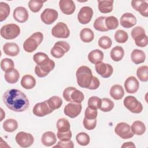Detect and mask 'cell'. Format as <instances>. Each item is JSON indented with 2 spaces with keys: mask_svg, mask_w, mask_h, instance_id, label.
Segmentation results:
<instances>
[{
  "mask_svg": "<svg viewBox=\"0 0 148 148\" xmlns=\"http://www.w3.org/2000/svg\"><path fill=\"white\" fill-rule=\"evenodd\" d=\"M139 87V82L134 76H130L125 81V90L129 94H134L137 92Z\"/></svg>",
  "mask_w": 148,
  "mask_h": 148,
  "instance_id": "20",
  "label": "cell"
},
{
  "mask_svg": "<svg viewBox=\"0 0 148 148\" xmlns=\"http://www.w3.org/2000/svg\"><path fill=\"white\" fill-rule=\"evenodd\" d=\"M76 76L77 84L80 87L88 89L93 78L91 69L87 66H81L77 69Z\"/></svg>",
  "mask_w": 148,
  "mask_h": 148,
  "instance_id": "2",
  "label": "cell"
},
{
  "mask_svg": "<svg viewBox=\"0 0 148 148\" xmlns=\"http://www.w3.org/2000/svg\"><path fill=\"white\" fill-rule=\"evenodd\" d=\"M57 138L61 140H71L72 138V132L71 130L64 132H57Z\"/></svg>",
  "mask_w": 148,
  "mask_h": 148,
  "instance_id": "52",
  "label": "cell"
},
{
  "mask_svg": "<svg viewBox=\"0 0 148 148\" xmlns=\"http://www.w3.org/2000/svg\"><path fill=\"white\" fill-rule=\"evenodd\" d=\"M102 103V99L96 96L91 97L88 100V107L97 110L99 109Z\"/></svg>",
  "mask_w": 148,
  "mask_h": 148,
  "instance_id": "45",
  "label": "cell"
},
{
  "mask_svg": "<svg viewBox=\"0 0 148 148\" xmlns=\"http://www.w3.org/2000/svg\"><path fill=\"white\" fill-rule=\"evenodd\" d=\"M112 45L111 39L107 36H103L98 40V46L103 49H109Z\"/></svg>",
  "mask_w": 148,
  "mask_h": 148,
  "instance_id": "47",
  "label": "cell"
},
{
  "mask_svg": "<svg viewBox=\"0 0 148 148\" xmlns=\"http://www.w3.org/2000/svg\"><path fill=\"white\" fill-rule=\"evenodd\" d=\"M5 80L10 84H14L17 83L20 77L18 71L16 69H13L10 71L5 72Z\"/></svg>",
  "mask_w": 148,
  "mask_h": 148,
  "instance_id": "29",
  "label": "cell"
},
{
  "mask_svg": "<svg viewBox=\"0 0 148 148\" xmlns=\"http://www.w3.org/2000/svg\"><path fill=\"white\" fill-rule=\"evenodd\" d=\"M105 16H101L95 19L94 23V28L96 30L101 32H106L109 31L105 24Z\"/></svg>",
  "mask_w": 148,
  "mask_h": 148,
  "instance_id": "40",
  "label": "cell"
},
{
  "mask_svg": "<svg viewBox=\"0 0 148 148\" xmlns=\"http://www.w3.org/2000/svg\"><path fill=\"white\" fill-rule=\"evenodd\" d=\"M131 36L135 40L136 46L144 47L147 45V36L145 33V31L140 26H137L134 28L131 31Z\"/></svg>",
  "mask_w": 148,
  "mask_h": 148,
  "instance_id": "6",
  "label": "cell"
},
{
  "mask_svg": "<svg viewBox=\"0 0 148 148\" xmlns=\"http://www.w3.org/2000/svg\"><path fill=\"white\" fill-rule=\"evenodd\" d=\"M99 85H100V82H99V79L97 77H96L95 76H93L91 83L88 89H90V90H96L99 87Z\"/></svg>",
  "mask_w": 148,
  "mask_h": 148,
  "instance_id": "53",
  "label": "cell"
},
{
  "mask_svg": "<svg viewBox=\"0 0 148 148\" xmlns=\"http://www.w3.org/2000/svg\"><path fill=\"white\" fill-rule=\"evenodd\" d=\"M114 132L119 136L124 139L132 138L134 135L130 125L124 122L118 123L114 128Z\"/></svg>",
  "mask_w": 148,
  "mask_h": 148,
  "instance_id": "10",
  "label": "cell"
},
{
  "mask_svg": "<svg viewBox=\"0 0 148 148\" xmlns=\"http://www.w3.org/2000/svg\"><path fill=\"white\" fill-rule=\"evenodd\" d=\"M131 58L134 64H139L145 62L146 54L145 52L141 50L135 49L131 54Z\"/></svg>",
  "mask_w": 148,
  "mask_h": 148,
  "instance_id": "26",
  "label": "cell"
},
{
  "mask_svg": "<svg viewBox=\"0 0 148 148\" xmlns=\"http://www.w3.org/2000/svg\"><path fill=\"white\" fill-rule=\"evenodd\" d=\"M95 68L97 73L103 78L109 77L113 72L112 66L103 62H100L95 64Z\"/></svg>",
  "mask_w": 148,
  "mask_h": 148,
  "instance_id": "16",
  "label": "cell"
},
{
  "mask_svg": "<svg viewBox=\"0 0 148 148\" xmlns=\"http://www.w3.org/2000/svg\"><path fill=\"white\" fill-rule=\"evenodd\" d=\"M51 34L57 38H68L70 35V31L66 24L62 22L58 23L51 29Z\"/></svg>",
  "mask_w": 148,
  "mask_h": 148,
  "instance_id": "11",
  "label": "cell"
},
{
  "mask_svg": "<svg viewBox=\"0 0 148 148\" xmlns=\"http://www.w3.org/2000/svg\"><path fill=\"white\" fill-rule=\"evenodd\" d=\"M114 102L108 98H103L102 99V103L99 109L104 112H108L111 111L114 108Z\"/></svg>",
  "mask_w": 148,
  "mask_h": 148,
  "instance_id": "41",
  "label": "cell"
},
{
  "mask_svg": "<svg viewBox=\"0 0 148 148\" xmlns=\"http://www.w3.org/2000/svg\"><path fill=\"white\" fill-rule=\"evenodd\" d=\"M93 16V10L89 6L82 7L78 14L77 20L80 23L82 24H87L90 22Z\"/></svg>",
  "mask_w": 148,
  "mask_h": 148,
  "instance_id": "14",
  "label": "cell"
},
{
  "mask_svg": "<svg viewBox=\"0 0 148 148\" xmlns=\"http://www.w3.org/2000/svg\"><path fill=\"white\" fill-rule=\"evenodd\" d=\"M97 114H98L97 110L93 109L89 107H87L85 110L84 117L88 119H95L97 117Z\"/></svg>",
  "mask_w": 148,
  "mask_h": 148,
  "instance_id": "50",
  "label": "cell"
},
{
  "mask_svg": "<svg viewBox=\"0 0 148 148\" xmlns=\"http://www.w3.org/2000/svg\"><path fill=\"white\" fill-rule=\"evenodd\" d=\"M103 53L101 50L95 49L89 53L88 54V60L91 63L97 64L102 62L103 59Z\"/></svg>",
  "mask_w": 148,
  "mask_h": 148,
  "instance_id": "25",
  "label": "cell"
},
{
  "mask_svg": "<svg viewBox=\"0 0 148 148\" xmlns=\"http://www.w3.org/2000/svg\"><path fill=\"white\" fill-rule=\"evenodd\" d=\"M55 67V63L53 60L49 59L45 62L36 65L35 68V73L39 77L46 76L50 72L53 70Z\"/></svg>",
  "mask_w": 148,
  "mask_h": 148,
  "instance_id": "7",
  "label": "cell"
},
{
  "mask_svg": "<svg viewBox=\"0 0 148 148\" xmlns=\"http://www.w3.org/2000/svg\"><path fill=\"white\" fill-rule=\"evenodd\" d=\"M14 63L12 59L5 58L1 62V68L4 72H7L14 69Z\"/></svg>",
  "mask_w": 148,
  "mask_h": 148,
  "instance_id": "46",
  "label": "cell"
},
{
  "mask_svg": "<svg viewBox=\"0 0 148 148\" xmlns=\"http://www.w3.org/2000/svg\"><path fill=\"white\" fill-rule=\"evenodd\" d=\"M0 33L1 36L5 39H13L20 35V28L16 24H8L2 27Z\"/></svg>",
  "mask_w": 148,
  "mask_h": 148,
  "instance_id": "5",
  "label": "cell"
},
{
  "mask_svg": "<svg viewBox=\"0 0 148 148\" xmlns=\"http://www.w3.org/2000/svg\"><path fill=\"white\" fill-rule=\"evenodd\" d=\"M46 102L50 109L53 111L60 108L62 105L63 101L60 97L58 96H53L46 100Z\"/></svg>",
  "mask_w": 148,
  "mask_h": 148,
  "instance_id": "34",
  "label": "cell"
},
{
  "mask_svg": "<svg viewBox=\"0 0 148 148\" xmlns=\"http://www.w3.org/2000/svg\"><path fill=\"white\" fill-rule=\"evenodd\" d=\"M3 128L6 132H14L18 128V123L16 120L13 119H7L3 123Z\"/></svg>",
  "mask_w": 148,
  "mask_h": 148,
  "instance_id": "35",
  "label": "cell"
},
{
  "mask_svg": "<svg viewBox=\"0 0 148 148\" xmlns=\"http://www.w3.org/2000/svg\"><path fill=\"white\" fill-rule=\"evenodd\" d=\"M114 36L116 41L120 43H124L126 42L128 39V34L122 29L117 30L114 33Z\"/></svg>",
  "mask_w": 148,
  "mask_h": 148,
  "instance_id": "43",
  "label": "cell"
},
{
  "mask_svg": "<svg viewBox=\"0 0 148 148\" xmlns=\"http://www.w3.org/2000/svg\"><path fill=\"white\" fill-rule=\"evenodd\" d=\"M124 106L131 112L140 113L143 110L142 104L134 96H127L123 101Z\"/></svg>",
  "mask_w": 148,
  "mask_h": 148,
  "instance_id": "8",
  "label": "cell"
},
{
  "mask_svg": "<svg viewBox=\"0 0 148 148\" xmlns=\"http://www.w3.org/2000/svg\"><path fill=\"white\" fill-rule=\"evenodd\" d=\"M56 127L58 132H64L70 130V123L69 121L65 118H61L57 120Z\"/></svg>",
  "mask_w": 148,
  "mask_h": 148,
  "instance_id": "36",
  "label": "cell"
},
{
  "mask_svg": "<svg viewBox=\"0 0 148 148\" xmlns=\"http://www.w3.org/2000/svg\"><path fill=\"white\" fill-rule=\"evenodd\" d=\"M110 56L114 61L118 62L121 61L124 56L123 48L120 46L114 47L110 52Z\"/></svg>",
  "mask_w": 148,
  "mask_h": 148,
  "instance_id": "31",
  "label": "cell"
},
{
  "mask_svg": "<svg viewBox=\"0 0 148 148\" xmlns=\"http://www.w3.org/2000/svg\"><path fill=\"white\" fill-rule=\"evenodd\" d=\"M59 8L64 14L70 15L75 11L76 6L72 0H61L59 2Z\"/></svg>",
  "mask_w": 148,
  "mask_h": 148,
  "instance_id": "18",
  "label": "cell"
},
{
  "mask_svg": "<svg viewBox=\"0 0 148 148\" xmlns=\"http://www.w3.org/2000/svg\"><path fill=\"white\" fill-rule=\"evenodd\" d=\"M21 85L25 89H32L36 85V80L32 75H25L23 76L21 80Z\"/></svg>",
  "mask_w": 148,
  "mask_h": 148,
  "instance_id": "27",
  "label": "cell"
},
{
  "mask_svg": "<svg viewBox=\"0 0 148 148\" xmlns=\"http://www.w3.org/2000/svg\"><path fill=\"white\" fill-rule=\"evenodd\" d=\"M80 38L83 42L90 43L93 40L94 34L91 29L84 28L82 29L80 32Z\"/></svg>",
  "mask_w": 148,
  "mask_h": 148,
  "instance_id": "33",
  "label": "cell"
},
{
  "mask_svg": "<svg viewBox=\"0 0 148 148\" xmlns=\"http://www.w3.org/2000/svg\"><path fill=\"white\" fill-rule=\"evenodd\" d=\"M10 8L9 5L5 2H0V21L2 22L6 19L10 14Z\"/></svg>",
  "mask_w": 148,
  "mask_h": 148,
  "instance_id": "38",
  "label": "cell"
},
{
  "mask_svg": "<svg viewBox=\"0 0 148 148\" xmlns=\"http://www.w3.org/2000/svg\"><path fill=\"white\" fill-rule=\"evenodd\" d=\"M49 59V57H48V56L45 53L42 52L36 53L33 56V60L34 62L36 64V65H39Z\"/></svg>",
  "mask_w": 148,
  "mask_h": 148,
  "instance_id": "48",
  "label": "cell"
},
{
  "mask_svg": "<svg viewBox=\"0 0 148 148\" xmlns=\"http://www.w3.org/2000/svg\"><path fill=\"white\" fill-rule=\"evenodd\" d=\"M63 97L68 102L82 103L84 98L83 93L73 87H66L63 91Z\"/></svg>",
  "mask_w": 148,
  "mask_h": 148,
  "instance_id": "4",
  "label": "cell"
},
{
  "mask_svg": "<svg viewBox=\"0 0 148 148\" xmlns=\"http://www.w3.org/2000/svg\"><path fill=\"white\" fill-rule=\"evenodd\" d=\"M32 112L34 115L38 117H43L51 113L53 111L49 108L46 101H45L35 104Z\"/></svg>",
  "mask_w": 148,
  "mask_h": 148,
  "instance_id": "17",
  "label": "cell"
},
{
  "mask_svg": "<svg viewBox=\"0 0 148 148\" xmlns=\"http://www.w3.org/2000/svg\"><path fill=\"white\" fill-rule=\"evenodd\" d=\"M76 139L78 144L81 146H86L89 144L90 138V136L86 132H81L77 134Z\"/></svg>",
  "mask_w": 148,
  "mask_h": 148,
  "instance_id": "42",
  "label": "cell"
},
{
  "mask_svg": "<svg viewBox=\"0 0 148 148\" xmlns=\"http://www.w3.org/2000/svg\"><path fill=\"white\" fill-rule=\"evenodd\" d=\"M45 2L46 1L31 0L28 2V7L31 12L37 13L40 10Z\"/></svg>",
  "mask_w": 148,
  "mask_h": 148,
  "instance_id": "44",
  "label": "cell"
},
{
  "mask_svg": "<svg viewBox=\"0 0 148 148\" xmlns=\"http://www.w3.org/2000/svg\"><path fill=\"white\" fill-rule=\"evenodd\" d=\"M124 95L123 87L120 84H114L110 89V95L115 100L121 99Z\"/></svg>",
  "mask_w": 148,
  "mask_h": 148,
  "instance_id": "28",
  "label": "cell"
},
{
  "mask_svg": "<svg viewBox=\"0 0 148 148\" xmlns=\"http://www.w3.org/2000/svg\"><path fill=\"white\" fill-rule=\"evenodd\" d=\"M82 109V106L81 103L70 102L64 107V112L66 116L73 119L80 114Z\"/></svg>",
  "mask_w": 148,
  "mask_h": 148,
  "instance_id": "13",
  "label": "cell"
},
{
  "mask_svg": "<svg viewBox=\"0 0 148 148\" xmlns=\"http://www.w3.org/2000/svg\"><path fill=\"white\" fill-rule=\"evenodd\" d=\"M3 101L8 108L16 112L25 110L29 105L26 95L17 89L7 90L3 95Z\"/></svg>",
  "mask_w": 148,
  "mask_h": 148,
  "instance_id": "1",
  "label": "cell"
},
{
  "mask_svg": "<svg viewBox=\"0 0 148 148\" xmlns=\"http://www.w3.org/2000/svg\"><path fill=\"white\" fill-rule=\"evenodd\" d=\"M135 147V145L132 142H128L124 143L123 145L121 146V147Z\"/></svg>",
  "mask_w": 148,
  "mask_h": 148,
  "instance_id": "54",
  "label": "cell"
},
{
  "mask_svg": "<svg viewBox=\"0 0 148 148\" xmlns=\"http://www.w3.org/2000/svg\"><path fill=\"white\" fill-rule=\"evenodd\" d=\"M13 16L16 21L23 23L28 20L29 14L26 8L23 6H18L14 10Z\"/></svg>",
  "mask_w": 148,
  "mask_h": 148,
  "instance_id": "21",
  "label": "cell"
},
{
  "mask_svg": "<svg viewBox=\"0 0 148 148\" xmlns=\"http://www.w3.org/2000/svg\"><path fill=\"white\" fill-rule=\"evenodd\" d=\"M3 50L5 54L11 57L16 56L20 53V48L16 43L9 42L3 46Z\"/></svg>",
  "mask_w": 148,
  "mask_h": 148,
  "instance_id": "23",
  "label": "cell"
},
{
  "mask_svg": "<svg viewBox=\"0 0 148 148\" xmlns=\"http://www.w3.org/2000/svg\"><path fill=\"white\" fill-rule=\"evenodd\" d=\"M74 145L71 140H60L58 142L57 144L53 146L54 148L56 147H67V148H73Z\"/></svg>",
  "mask_w": 148,
  "mask_h": 148,
  "instance_id": "51",
  "label": "cell"
},
{
  "mask_svg": "<svg viewBox=\"0 0 148 148\" xmlns=\"http://www.w3.org/2000/svg\"><path fill=\"white\" fill-rule=\"evenodd\" d=\"M131 129L134 134L136 135H142L146 131V126L145 124L141 121H135L131 127Z\"/></svg>",
  "mask_w": 148,
  "mask_h": 148,
  "instance_id": "32",
  "label": "cell"
},
{
  "mask_svg": "<svg viewBox=\"0 0 148 148\" xmlns=\"http://www.w3.org/2000/svg\"><path fill=\"white\" fill-rule=\"evenodd\" d=\"M120 23L122 27L125 28H130L134 27L136 24V18L133 14L131 13H125L121 16Z\"/></svg>",
  "mask_w": 148,
  "mask_h": 148,
  "instance_id": "19",
  "label": "cell"
},
{
  "mask_svg": "<svg viewBox=\"0 0 148 148\" xmlns=\"http://www.w3.org/2000/svg\"><path fill=\"white\" fill-rule=\"evenodd\" d=\"M70 49V45L65 41H58L50 51L51 56L56 58H60L63 57L65 53L68 52Z\"/></svg>",
  "mask_w": 148,
  "mask_h": 148,
  "instance_id": "9",
  "label": "cell"
},
{
  "mask_svg": "<svg viewBox=\"0 0 148 148\" xmlns=\"http://www.w3.org/2000/svg\"><path fill=\"white\" fill-rule=\"evenodd\" d=\"M83 125L87 130H94L97 125V120L95 119H88L86 117L83 119Z\"/></svg>",
  "mask_w": 148,
  "mask_h": 148,
  "instance_id": "49",
  "label": "cell"
},
{
  "mask_svg": "<svg viewBox=\"0 0 148 148\" xmlns=\"http://www.w3.org/2000/svg\"><path fill=\"white\" fill-rule=\"evenodd\" d=\"M43 39V35L40 32H36L32 34L23 43L24 50L28 53L34 51Z\"/></svg>",
  "mask_w": 148,
  "mask_h": 148,
  "instance_id": "3",
  "label": "cell"
},
{
  "mask_svg": "<svg viewBox=\"0 0 148 148\" xmlns=\"http://www.w3.org/2000/svg\"><path fill=\"white\" fill-rule=\"evenodd\" d=\"M136 75L139 79L143 82L148 80V66L143 65L139 67L136 71Z\"/></svg>",
  "mask_w": 148,
  "mask_h": 148,
  "instance_id": "39",
  "label": "cell"
},
{
  "mask_svg": "<svg viewBox=\"0 0 148 148\" xmlns=\"http://www.w3.org/2000/svg\"><path fill=\"white\" fill-rule=\"evenodd\" d=\"M113 1H98V9L102 13H109L113 10Z\"/></svg>",
  "mask_w": 148,
  "mask_h": 148,
  "instance_id": "30",
  "label": "cell"
},
{
  "mask_svg": "<svg viewBox=\"0 0 148 148\" xmlns=\"http://www.w3.org/2000/svg\"><path fill=\"white\" fill-rule=\"evenodd\" d=\"M118 19L113 16L106 17L105 19V24L108 30H113L117 28L119 26Z\"/></svg>",
  "mask_w": 148,
  "mask_h": 148,
  "instance_id": "37",
  "label": "cell"
},
{
  "mask_svg": "<svg viewBox=\"0 0 148 148\" xmlns=\"http://www.w3.org/2000/svg\"><path fill=\"white\" fill-rule=\"evenodd\" d=\"M132 7L144 17L148 16V3L145 1H132Z\"/></svg>",
  "mask_w": 148,
  "mask_h": 148,
  "instance_id": "22",
  "label": "cell"
},
{
  "mask_svg": "<svg viewBox=\"0 0 148 148\" xmlns=\"http://www.w3.org/2000/svg\"><path fill=\"white\" fill-rule=\"evenodd\" d=\"M41 142L42 144L46 146H53L57 142V137L56 134L52 131L45 132L42 136Z\"/></svg>",
  "mask_w": 148,
  "mask_h": 148,
  "instance_id": "24",
  "label": "cell"
},
{
  "mask_svg": "<svg viewBox=\"0 0 148 148\" xmlns=\"http://www.w3.org/2000/svg\"><path fill=\"white\" fill-rule=\"evenodd\" d=\"M15 139L17 143L21 147H29L34 142V136L31 134L23 131L16 134Z\"/></svg>",
  "mask_w": 148,
  "mask_h": 148,
  "instance_id": "12",
  "label": "cell"
},
{
  "mask_svg": "<svg viewBox=\"0 0 148 148\" xmlns=\"http://www.w3.org/2000/svg\"><path fill=\"white\" fill-rule=\"evenodd\" d=\"M58 13L57 11L53 9L47 8L43 10L40 14L41 20L46 24H53L57 19Z\"/></svg>",
  "mask_w": 148,
  "mask_h": 148,
  "instance_id": "15",
  "label": "cell"
}]
</instances>
